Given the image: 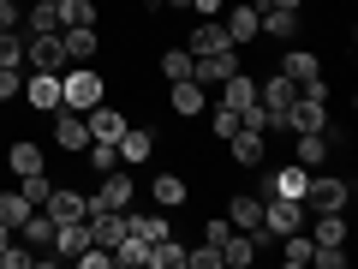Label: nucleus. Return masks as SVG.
<instances>
[{
    "label": "nucleus",
    "mask_w": 358,
    "mask_h": 269,
    "mask_svg": "<svg viewBox=\"0 0 358 269\" xmlns=\"http://www.w3.org/2000/svg\"><path fill=\"white\" fill-rule=\"evenodd\" d=\"M96 102H108V84L96 66H66L60 72V108H72V114H90Z\"/></svg>",
    "instance_id": "1"
},
{
    "label": "nucleus",
    "mask_w": 358,
    "mask_h": 269,
    "mask_svg": "<svg viewBox=\"0 0 358 269\" xmlns=\"http://www.w3.org/2000/svg\"><path fill=\"white\" fill-rule=\"evenodd\" d=\"M299 204H305V216H329V209H346V204H352V186L317 167V174L305 179V198H299Z\"/></svg>",
    "instance_id": "2"
},
{
    "label": "nucleus",
    "mask_w": 358,
    "mask_h": 269,
    "mask_svg": "<svg viewBox=\"0 0 358 269\" xmlns=\"http://www.w3.org/2000/svg\"><path fill=\"white\" fill-rule=\"evenodd\" d=\"M299 228H305V204L299 198H263V233L268 240H287Z\"/></svg>",
    "instance_id": "3"
},
{
    "label": "nucleus",
    "mask_w": 358,
    "mask_h": 269,
    "mask_svg": "<svg viewBox=\"0 0 358 269\" xmlns=\"http://www.w3.org/2000/svg\"><path fill=\"white\" fill-rule=\"evenodd\" d=\"M131 198H138V186H131L126 167H108L102 186L90 192V209H131Z\"/></svg>",
    "instance_id": "4"
},
{
    "label": "nucleus",
    "mask_w": 358,
    "mask_h": 269,
    "mask_svg": "<svg viewBox=\"0 0 358 269\" xmlns=\"http://www.w3.org/2000/svg\"><path fill=\"white\" fill-rule=\"evenodd\" d=\"M24 66H30V72H66L60 30H42V36H24Z\"/></svg>",
    "instance_id": "5"
},
{
    "label": "nucleus",
    "mask_w": 358,
    "mask_h": 269,
    "mask_svg": "<svg viewBox=\"0 0 358 269\" xmlns=\"http://www.w3.org/2000/svg\"><path fill=\"white\" fill-rule=\"evenodd\" d=\"M167 108H173L179 120L209 114V84H197V78H179V84H167Z\"/></svg>",
    "instance_id": "6"
},
{
    "label": "nucleus",
    "mask_w": 358,
    "mask_h": 269,
    "mask_svg": "<svg viewBox=\"0 0 358 269\" xmlns=\"http://www.w3.org/2000/svg\"><path fill=\"white\" fill-rule=\"evenodd\" d=\"M54 228H60V221H54L48 209H30V216L18 221V240H24L30 251H36V263H48V245H54Z\"/></svg>",
    "instance_id": "7"
},
{
    "label": "nucleus",
    "mask_w": 358,
    "mask_h": 269,
    "mask_svg": "<svg viewBox=\"0 0 358 269\" xmlns=\"http://www.w3.org/2000/svg\"><path fill=\"white\" fill-rule=\"evenodd\" d=\"M221 30H227L233 48L257 42V36H263V6H233V13H221Z\"/></svg>",
    "instance_id": "8"
},
{
    "label": "nucleus",
    "mask_w": 358,
    "mask_h": 269,
    "mask_svg": "<svg viewBox=\"0 0 358 269\" xmlns=\"http://www.w3.org/2000/svg\"><path fill=\"white\" fill-rule=\"evenodd\" d=\"M114 156H120V167H143V162H155V132L126 126V132H120V144H114Z\"/></svg>",
    "instance_id": "9"
},
{
    "label": "nucleus",
    "mask_w": 358,
    "mask_h": 269,
    "mask_svg": "<svg viewBox=\"0 0 358 269\" xmlns=\"http://www.w3.org/2000/svg\"><path fill=\"white\" fill-rule=\"evenodd\" d=\"M54 144H60V150H72V156H84V150H90V126H84V114H72V108H54Z\"/></svg>",
    "instance_id": "10"
},
{
    "label": "nucleus",
    "mask_w": 358,
    "mask_h": 269,
    "mask_svg": "<svg viewBox=\"0 0 358 269\" xmlns=\"http://www.w3.org/2000/svg\"><path fill=\"white\" fill-rule=\"evenodd\" d=\"M239 72V48H215V54H197L192 60V78L197 84H221V78Z\"/></svg>",
    "instance_id": "11"
},
{
    "label": "nucleus",
    "mask_w": 358,
    "mask_h": 269,
    "mask_svg": "<svg viewBox=\"0 0 358 269\" xmlns=\"http://www.w3.org/2000/svg\"><path fill=\"white\" fill-rule=\"evenodd\" d=\"M18 96H24L30 108H42V114H54V108H60V72H30Z\"/></svg>",
    "instance_id": "12"
},
{
    "label": "nucleus",
    "mask_w": 358,
    "mask_h": 269,
    "mask_svg": "<svg viewBox=\"0 0 358 269\" xmlns=\"http://www.w3.org/2000/svg\"><path fill=\"white\" fill-rule=\"evenodd\" d=\"M60 48H66V66H84V60H96L102 36H96V25H72V30H60Z\"/></svg>",
    "instance_id": "13"
},
{
    "label": "nucleus",
    "mask_w": 358,
    "mask_h": 269,
    "mask_svg": "<svg viewBox=\"0 0 358 269\" xmlns=\"http://www.w3.org/2000/svg\"><path fill=\"white\" fill-rule=\"evenodd\" d=\"M84 126H90V144H120L126 114H120V108H108V102H96V108L84 114Z\"/></svg>",
    "instance_id": "14"
},
{
    "label": "nucleus",
    "mask_w": 358,
    "mask_h": 269,
    "mask_svg": "<svg viewBox=\"0 0 358 269\" xmlns=\"http://www.w3.org/2000/svg\"><path fill=\"white\" fill-rule=\"evenodd\" d=\"M84 245H90L84 221H60V228H54V245H48V263H72Z\"/></svg>",
    "instance_id": "15"
},
{
    "label": "nucleus",
    "mask_w": 358,
    "mask_h": 269,
    "mask_svg": "<svg viewBox=\"0 0 358 269\" xmlns=\"http://www.w3.org/2000/svg\"><path fill=\"white\" fill-rule=\"evenodd\" d=\"M42 209H48L54 221H84V216H90V198H84V192H72V186H54Z\"/></svg>",
    "instance_id": "16"
},
{
    "label": "nucleus",
    "mask_w": 358,
    "mask_h": 269,
    "mask_svg": "<svg viewBox=\"0 0 358 269\" xmlns=\"http://www.w3.org/2000/svg\"><path fill=\"white\" fill-rule=\"evenodd\" d=\"M293 96H299V84L287 72H275V78H263V84H257V102L268 108V114H287V108H293Z\"/></svg>",
    "instance_id": "17"
},
{
    "label": "nucleus",
    "mask_w": 358,
    "mask_h": 269,
    "mask_svg": "<svg viewBox=\"0 0 358 269\" xmlns=\"http://www.w3.org/2000/svg\"><path fill=\"white\" fill-rule=\"evenodd\" d=\"M227 221H233L239 233H263V198H251V192L227 198Z\"/></svg>",
    "instance_id": "18"
},
{
    "label": "nucleus",
    "mask_w": 358,
    "mask_h": 269,
    "mask_svg": "<svg viewBox=\"0 0 358 269\" xmlns=\"http://www.w3.org/2000/svg\"><path fill=\"white\" fill-rule=\"evenodd\" d=\"M227 156H233V162H239V167H263V156H268V144H263V132H233V138H227Z\"/></svg>",
    "instance_id": "19"
},
{
    "label": "nucleus",
    "mask_w": 358,
    "mask_h": 269,
    "mask_svg": "<svg viewBox=\"0 0 358 269\" xmlns=\"http://www.w3.org/2000/svg\"><path fill=\"white\" fill-rule=\"evenodd\" d=\"M251 102H257V78L245 72V66H239L233 78H221V108H233V114H239V108H251Z\"/></svg>",
    "instance_id": "20"
},
{
    "label": "nucleus",
    "mask_w": 358,
    "mask_h": 269,
    "mask_svg": "<svg viewBox=\"0 0 358 269\" xmlns=\"http://www.w3.org/2000/svg\"><path fill=\"white\" fill-rule=\"evenodd\" d=\"M263 36L299 42V6H263Z\"/></svg>",
    "instance_id": "21"
},
{
    "label": "nucleus",
    "mask_w": 358,
    "mask_h": 269,
    "mask_svg": "<svg viewBox=\"0 0 358 269\" xmlns=\"http://www.w3.org/2000/svg\"><path fill=\"white\" fill-rule=\"evenodd\" d=\"M293 138H299V167H305V174H317V167L322 162H329V132H293Z\"/></svg>",
    "instance_id": "22"
},
{
    "label": "nucleus",
    "mask_w": 358,
    "mask_h": 269,
    "mask_svg": "<svg viewBox=\"0 0 358 269\" xmlns=\"http://www.w3.org/2000/svg\"><path fill=\"white\" fill-rule=\"evenodd\" d=\"M185 48H192V60H197V54L233 48V42H227V30H221V18H197V30H192V42H185Z\"/></svg>",
    "instance_id": "23"
},
{
    "label": "nucleus",
    "mask_w": 358,
    "mask_h": 269,
    "mask_svg": "<svg viewBox=\"0 0 358 269\" xmlns=\"http://www.w3.org/2000/svg\"><path fill=\"white\" fill-rule=\"evenodd\" d=\"M126 233H138V240H167V233H173V228H167V209H155V216H143V209H126Z\"/></svg>",
    "instance_id": "24"
},
{
    "label": "nucleus",
    "mask_w": 358,
    "mask_h": 269,
    "mask_svg": "<svg viewBox=\"0 0 358 269\" xmlns=\"http://www.w3.org/2000/svg\"><path fill=\"white\" fill-rule=\"evenodd\" d=\"M305 167L299 162H287V167H275V174H268V198H305Z\"/></svg>",
    "instance_id": "25"
},
{
    "label": "nucleus",
    "mask_w": 358,
    "mask_h": 269,
    "mask_svg": "<svg viewBox=\"0 0 358 269\" xmlns=\"http://www.w3.org/2000/svg\"><path fill=\"white\" fill-rule=\"evenodd\" d=\"M281 72L293 78V84H305V78H317V72H322V60H317L310 48H287V54H281Z\"/></svg>",
    "instance_id": "26"
},
{
    "label": "nucleus",
    "mask_w": 358,
    "mask_h": 269,
    "mask_svg": "<svg viewBox=\"0 0 358 269\" xmlns=\"http://www.w3.org/2000/svg\"><path fill=\"white\" fill-rule=\"evenodd\" d=\"M310 245H346V209H329V216H317V228H310Z\"/></svg>",
    "instance_id": "27"
},
{
    "label": "nucleus",
    "mask_w": 358,
    "mask_h": 269,
    "mask_svg": "<svg viewBox=\"0 0 358 269\" xmlns=\"http://www.w3.org/2000/svg\"><path fill=\"white\" fill-rule=\"evenodd\" d=\"M185 198H192V186L179 174H155V209H179Z\"/></svg>",
    "instance_id": "28"
},
{
    "label": "nucleus",
    "mask_w": 358,
    "mask_h": 269,
    "mask_svg": "<svg viewBox=\"0 0 358 269\" xmlns=\"http://www.w3.org/2000/svg\"><path fill=\"white\" fill-rule=\"evenodd\" d=\"M30 209H36V204H30L18 186H13V192H0V228H13V233H18V221H24Z\"/></svg>",
    "instance_id": "29"
},
{
    "label": "nucleus",
    "mask_w": 358,
    "mask_h": 269,
    "mask_svg": "<svg viewBox=\"0 0 358 269\" xmlns=\"http://www.w3.org/2000/svg\"><path fill=\"white\" fill-rule=\"evenodd\" d=\"M42 30H60V6L54 0H36L24 13V36H42Z\"/></svg>",
    "instance_id": "30"
},
{
    "label": "nucleus",
    "mask_w": 358,
    "mask_h": 269,
    "mask_svg": "<svg viewBox=\"0 0 358 269\" xmlns=\"http://www.w3.org/2000/svg\"><path fill=\"white\" fill-rule=\"evenodd\" d=\"M114 263H126V269H150V240H138V233H126V240L114 245Z\"/></svg>",
    "instance_id": "31"
},
{
    "label": "nucleus",
    "mask_w": 358,
    "mask_h": 269,
    "mask_svg": "<svg viewBox=\"0 0 358 269\" xmlns=\"http://www.w3.org/2000/svg\"><path fill=\"white\" fill-rule=\"evenodd\" d=\"M6 162H13V174H36L42 167V150L30 138H13V150H6Z\"/></svg>",
    "instance_id": "32"
},
{
    "label": "nucleus",
    "mask_w": 358,
    "mask_h": 269,
    "mask_svg": "<svg viewBox=\"0 0 358 269\" xmlns=\"http://www.w3.org/2000/svg\"><path fill=\"white\" fill-rule=\"evenodd\" d=\"M281 263H287V269H305V263H310V233H305V228L281 240Z\"/></svg>",
    "instance_id": "33"
},
{
    "label": "nucleus",
    "mask_w": 358,
    "mask_h": 269,
    "mask_svg": "<svg viewBox=\"0 0 358 269\" xmlns=\"http://www.w3.org/2000/svg\"><path fill=\"white\" fill-rule=\"evenodd\" d=\"M155 66H162V78H167V84H179V78H192V48H167Z\"/></svg>",
    "instance_id": "34"
},
{
    "label": "nucleus",
    "mask_w": 358,
    "mask_h": 269,
    "mask_svg": "<svg viewBox=\"0 0 358 269\" xmlns=\"http://www.w3.org/2000/svg\"><path fill=\"white\" fill-rule=\"evenodd\" d=\"M60 6V30H72V25H96V6L90 0H54Z\"/></svg>",
    "instance_id": "35"
},
{
    "label": "nucleus",
    "mask_w": 358,
    "mask_h": 269,
    "mask_svg": "<svg viewBox=\"0 0 358 269\" xmlns=\"http://www.w3.org/2000/svg\"><path fill=\"white\" fill-rule=\"evenodd\" d=\"M18 192H24V198H30V204H36V209H42V204H48V192H54V179H48V174H42V167H36V174H18Z\"/></svg>",
    "instance_id": "36"
},
{
    "label": "nucleus",
    "mask_w": 358,
    "mask_h": 269,
    "mask_svg": "<svg viewBox=\"0 0 358 269\" xmlns=\"http://www.w3.org/2000/svg\"><path fill=\"white\" fill-rule=\"evenodd\" d=\"M209 132H215V138L227 144L233 132H239V114H233V108H221V102H209Z\"/></svg>",
    "instance_id": "37"
},
{
    "label": "nucleus",
    "mask_w": 358,
    "mask_h": 269,
    "mask_svg": "<svg viewBox=\"0 0 358 269\" xmlns=\"http://www.w3.org/2000/svg\"><path fill=\"white\" fill-rule=\"evenodd\" d=\"M0 66H24V36L18 30H0Z\"/></svg>",
    "instance_id": "38"
},
{
    "label": "nucleus",
    "mask_w": 358,
    "mask_h": 269,
    "mask_svg": "<svg viewBox=\"0 0 358 269\" xmlns=\"http://www.w3.org/2000/svg\"><path fill=\"white\" fill-rule=\"evenodd\" d=\"M72 263H78V269H114V251H108V245H84Z\"/></svg>",
    "instance_id": "39"
},
{
    "label": "nucleus",
    "mask_w": 358,
    "mask_h": 269,
    "mask_svg": "<svg viewBox=\"0 0 358 269\" xmlns=\"http://www.w3.org/2000/svg\"><path fill=\"white\" fill-rule=\"evenodd\" d=\"M84 162L96 167V174H108V167H120V156H114V144H90V150H84Z\"/></svg>",
    "instance_id": "40"
},
{
    "label": "nucleus",
    "mask_w": 358,
    "mask_h": 269,
    "mask_svg": "<svg viewBox=\"0 0 358 269\" xmlns=\"http://www.w3.org/2000/svg\"><path fill=\"white\" fill-rule=\"evenodd\" d=\"M30 263H36V251H30L24 240H18V245H6V251H0V269H30Z\"/></svg>",
    "instance_id": "41"
},
{
    "label": "nucleus",
    "mask_w": 358,
    "mask_h": 269,
    "mask_svg": "<svg viewBox=\"0 0 358 269\" xmlns=\"http://www.w3.org/2000/svg\"><path fill=\"white\" fill-rule=\"evenodd\" d=\"M310 263H322V269H346V245H310Z\"/></svg>",
    "instance_id": "42"
},
{
    "label": "nucleus",
    "mask_w": 358,
    "mask_h": 269,
    "mask_svg": "<svg viewBox=\"0 0 358 269\" xmlns=\"http://www.w3.org/2000/svg\"><path fill=\"white\" fill-rule=\"evenodd\" d=\"M24 90V66H0V102H13Z\"/></svg>",
    "instance_id": "43"
},
{
    "label": "nucleus",
    "mask_w": 358,
    "mask_h": 269,
    "mask_svg": "<svg viewBox=\"0 0 358 269\" xmlns=\"http://www.w3.org/2000/svg\"><path fill=\"white\" fill-rule=\"evenodd\" d=\"M185 269H221V245H197V251H185Z\"/></svg>",
    "instance_id": "44"
},
{
    "label": "nucleus",
    "mask_w": 358,
    "mask_h": 269,
    "mask_svg": "<svg viewBox=\"0 0 358 269\" xmlns=\"http://www.w3.org/2000/svg\"><path fill=\"white\" fill-rule=\"evenodd\" d=\"M227 233H233V221H227V216L203 221V245H227Z\"/></svg>",
    "instance_id": "45"
},
{
    "label": "nucleus",
    "mask_w": 358,
    "mask_h": 269,
    "mask_svg": "<svg viewBox=\"0 0 358 269\" xmlns=\"http://www.w3.org/2000/svg\"><path fill=\"white\" fill-rule=\"evenodd\" d=\"M18 6H24V0H0V30H18V25H24Z\"/></svg>",
    "instance_id": "46"
},
{
    "label": "nucleus",
    "mask_w": 358,
    "mask_h": 269,
    "mask_svg": "<svg viewBox=\"0 0 358 269\" xmlns=\"http://www.w3.org/2000/svg\"><path fill=\"white\" fill-rule=\"evenodd\" d=\"M192 13H197V18H221L227 6H221V0H192Z\"/></svg>",
    "instance_id": "47"
},
{
    "label": "nucleus",
    "mask_w": 358,
    "mask_h": 269,
    "mask_svg": "<svg viewBox=\"0 0 358 269\" xmlns=\"http://www.w3.org/2000/svg\"><path fill=\"white\" fill-rule=\"evenodd\" d=\"M6 245H13V228H0V251H6Z\"/></svg>",
    "instance_id": "48"
},
{
    "label": "nucleus",
    "mask_w": 358,
    "mask_h": 269,
    "mask_svg": "<svg viewBox=\"0 0 358 269\" xmlns=\"http://www.w3.org/2000/svg\"><path fill=\"white\" fill-rule=\"evenodd\" d=\"M268 6H305V0H268Z\"/></svg>",
    "instance_id": "49"
},
{
    "label": "nucleus",
    "mask_w": 358,
    "mask_h": 269,
    "mask_svg": "<svg viewBox=\"0 0 358 269\" xmlns=\"http://www.w3.org/2000/svg\"><path fill=\"white\" fill-rule=\"evenodd\" d=\"M162 6H192V0H162Z\"/></svg>",
    "instance_id": "50"
},
{
    "label": "nucleus",
    "mask_w": 358,
    "mask_h": 269,
    "mask_svg": "<svg viewBox=\"0 0 358 269\" xmlns=\"http://www.w3.org/2000/svg\"><path fill=\"white\" fill-rule=\"evenodd\" d=\"M245 6H268V0H245Z\"/></svg>",
    "instance_id": "51"
}]
</instances>
